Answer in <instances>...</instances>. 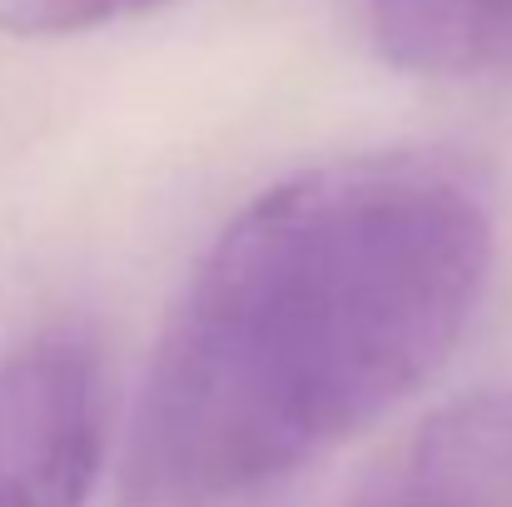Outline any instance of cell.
Masks as SVG:
<instances>
[{
    "instance_id": "6da1fadb",
    "label": "cell",
    "mask_w": 512,
    "mask_h": 507,
    "mask_svg": "<svg viewBox=\"0 0 512 507\" xmlns=\"http://www.w3.org/2000/svg\"><path fill=\"white\" fill-rule=\"evenodd\" d=\"M488 269V204L443 160L368 155L274 184L165 319L125 507L274 498L448 363Z\"/></svg>"
},
{
    "instance_id": "7a4b0ae2",
    "label": "cell",
    "mask_w": 512,
    "mask_h": 507,
    "mask_svg": "<svg viewBox=\"0 0 512 507\" xmlns=\"http://www.w3.org/2000/svg\"><path fill=\"white\" fill-rule=\"evenodd\" d=\"M105 363L80 334L0 358V507H85L105 463Z\"/></svg>"
},
{
    "instance_id": "3957f363",
    "label": "cell",
    "mask_w": 512,
    "mask_h": 507,
    "mask_svg": "<svg viewBox=\"0 0 512 507\" xmlns=\"http://www.w3.org/2000/svg\"><path fill=\"white\" fill-rule=\"evenodd\" d=\"M358 507H512V393H478L428 418Z\"/></svg>"
},
{
    "instance_id": "277c9868",
    "label": "cell",
    "mask_w": 512,
    "mask_h": 507,
    "mask_svg": "<svg viewBox=\"0 0 512 507\" xmlns=\"http://www.w3.org/2000/svg\"><path fill=\"white\" fill-rule=\"evenodd\" d=\"M383 55L423 75L512 70V0H368Z\"/></svg>"
},
{
    "instance_id": "5b68a950",
    "label": "cell",
    "mask_w": 512,
    "mask_h": 507,
    "mask_svg": "<svg viewBox=\"0 0 512 507\" xmlns=\"http://www.w3.org/2000/svg\"><path fill=\"white\" fill-rule=\"evenodd\" d=\"M165 0H0V30L20 35V40H40V35H75V30H95L110 20H130L145 15Z\"/></svg>"
}]
</instances>
